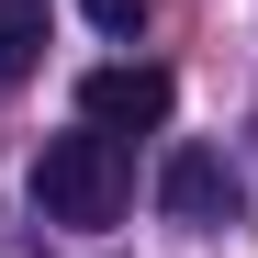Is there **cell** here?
Masks as SVG:
<instances>
[{
	"mask_svg": "<svg viewBox=\"0 0 258 258\" xmlns=\"http://www.w3.org/2000/svg\"><path fill=\"white\" fill-rule=\"evenodd\" d=\"M34 202H45V225H68V236L123 225V202H135V157H123V135H101V123L45 135V157H34Z\"/></svg>",
	"mask_w": 258,
	"mask_h": 258,
	"instance_id": "cell-1",
	"label": "cell"
},
{
	"mask_svg": "<svg viewBox=\"0 0 258 258\" xmlns=\"http://www.w3.org/2000/svg\"><path fill=\"white\" fill-rule=\"evenodd\" d=\"M157 202H168V225H225V213H236V168L213 146H180L168 180H157Z\"/></svg>",
	"mask_w": 258,
	"mask_h": 258,
	"instance_id": "cell-3",
	"label": "cell"
},
{
	"mask_svg": "<svg viewBox=\"0 0 258 258\" xmlns=\"http://www.w3.org/2000/svg\"><path fill=\"white\" fill-rule=\"evenodd\" d=\"M79 12H90L101 34H135V23H146V0H79Z\"/></svg>",
	"mask_w": 258,
	"mask_h": 258,
	"instance_id": "cell-5",
	"label": "cell"
},
{
	"mask_svg": "<svg viewBox=\"0 0 258 258\" xmlns=\"http://www.w3.org/2000/svg\"><path fill=\"white\" fill-rule=\"evenodd\" d=\"M168 68H146V56H123V68H90L79 79V123H101V135H157L168 123Z\"/></svg>",
	"mask_w": 258,
	"mask_h": 258,
	"instance_id": "cell-2",
	"label": "cell"
},
{
	"mask_svg": "<svg viewBox=\"0 0 258 258\" xmlns=\"http://www.w3.org/2000/svg\"><path fill=\"white\" fill-rule=\"evenodd\" d=\"M34 56H45V0H0V90L34 79Z\"/></svg>",
	"mask_w": 258,
	"mask_h": 258,
	"instance_id": "cell-4",
	"label": "cell"
}]
</instances>
